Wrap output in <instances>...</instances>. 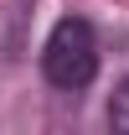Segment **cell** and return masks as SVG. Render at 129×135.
<instances>
[{"label": "cell", "mask_w": 129, "mask_h": 135, "mask_svg": "<svg viewBox=\"0 0 129 135\" xmlns=\"http://www.w3.org/2000/svg\"><path fill=\"white\" fill-rule=\"evenodd\" d=\"M41 78L67 94H78L98 78V36L83 16H62L52 26L47 47H41Z\"/></svg>", "instance_id": "cell-1"}, {"label": "cell", "mask_w": 129, "mask_h": 135, "mask_svg": "<svg viewBox=\"0 0 129 135\" xmlns=\"http://www.w3.org/2000/svg\"><path fill=\"white\" fill-rule=\"evenodd\" d=\"M109 125L114 130H129V78L119 83V94H114V104H109Z\"/></svg>", "instance_id": "cell-2"}]
</instances>
